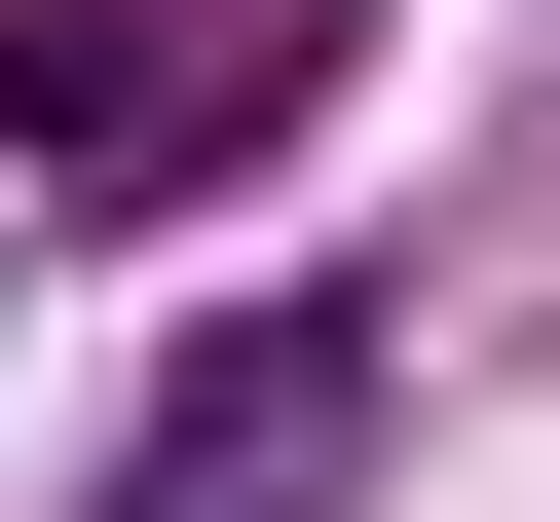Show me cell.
Segmentation results:
<instances>
[{"label":"cell","mask_w":560,"mask_h":522,"mask_svg":"<svg viewBox=\"0 0 560 522\" xmlns=\"http://www.w3.org/2000/svg\"><path fill=\"white\" fill-rule=\"evenodd\" d=\"M261 112H300V38H261V0H0V150H38V187L261 150Z\"/></svg>","instance_id":"1"},{"label":"cell","mask_w":560,"mask_h":522,"mask_svg":"<svg viewBox=\"0 0 560 522\" xmlns=\"http://www.w3.org/2000/svg\"><path fill=\"white\" fill-rule=\"evenodd\" d=\"M374 485V299H300V336H224L150 448H113V522H337Z\"/></svg>","instance_id":"2"}]
</instances>
